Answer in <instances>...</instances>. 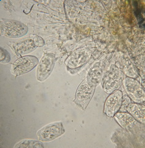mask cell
Returning a JSON list of instances; mask_svg holds the SVG:
<instances>
[{"mask_svg":"<svg viewBox=\"0 0 145 148\" xmlns=\"http://www.w3.org/2000/svg\"><path fill=\"white\" fill-rule=\"evenodd\" d=\"M97 80L87 75L79 85L76 92L74 103L78 108L85 110L94 94Z\"/></svg>","mask_w":145,"mask_h":148,"instance_id":"1","label":"cell"},{"mask_svg":"<svg viewBox=\"0 0 145 148\" xmlns=\"http://www.w3.org/2000/svg\"><path fill=\"white\" fill-rule=\"evenodd\" d=\"M45 44L43 38L36 35L27 37L15 42H10L8 46L17 56L28 54L35 51L37 48L43 46Z\"/></svg>","mask_w":145,"mask_h":148,"instance_id":"2","label":"cell"},{"mask_svg":"<svg viewBox=\"0 0 145 148\" xmlns=\"http://www.w3.org/2000/svg\"><path fill=\"white\" fill-rule=\"evenodd\" d=\"M29 28L21 22L12 19L1 20V34L11 38H18L25 35Z\"/></svg>","mask_w":145,"mask_h":148,"instance_id":"3","label":"cell"},{"mask_svg":"<svg viewBox=\"0 0 145 148\" xmlns=\"http://www.w3.org/2000/svg\"><path fill=\"white\" fill-rule=\"evenodd\" d=\"M123 84L129 98L135 103L143 104L145 93L142 85L135 78L126 77L123 80Z\"/></svg>","mask_w":145,"mask_h":148,"instance_id":"4","label":"cell"},{"mask_svg":"<svg viewBox=\"0 0 145 148\" xmlns=\"http://www.w3.org/2000/svg\"><path fill=\"white\" fill-rule=\"evenodd\" d=\"M65 129L61 122L51 123L43 127L37 132V136L42 142H49L63 135Z\"/></svg>","mask_w":145,"mask_h":148,"instance_id":"5","label":"cell"},{"mask_svg":"<svg viewBox=\"0 0 145 148\" xmlns=\"http://www.w3.org/2000/svg\"><path fill=\"white\" fill-rule=\"evenodd\" d=\"M38 64V59L33 56H23L14 62L11 69L12 75L16 77L22 75L32 71Z\"/></svg>","mask_w":145,"mask_h":148,"instance_id":"6","label":"cell"},{"mask_svg":"<svg viewBox=\"0 0 145 148\" xmlns=\"http://www.w3.org/2000/svg\"><path fill=\"white\" fill-rule=\"evenodd\" d=\"M57 61L52 53H46L38 63L36 70V78L39 82H43L48 78L52 72Z\"/></svg>","mask_w":145,"mask_h":148,"instance_id":"7","label":"cell"},{"mask_svg":"<svg viewBox=\"0 0 145 148\" xmlns=\"http://www.w3.org/2000/svg\"><path fill=\"white\" fill-rule=\"evenodd\" d=\"M124 80V73L118 67L113 69L103 80V88L108 94H111L115 91L118 90Z\"/></svg>","mask_w":145,"mask_h":148,"instance_id":"8","label":"cell"},{"mask_svg":"<svg viewBox=\"0 0 145 148\" xmlns=\"http://www.w3.org/2000/svg\"><path fill=\"white\" fill-rule=\"evenodd\" d=\"M123 92L116 90L108 97L104 105V113L109 117H113L119 110L123 102Z\"/></svg>","mask_w":145,"mask_h":148,"instance_id":"9","label":"cell"},{"mask_svg":"<svg viewBox=\"0 0 145 148\" xmlns=\"http://www.w3.org/2000/svg\"><path fill=\"white\" fill-rule=\"evenodd\" d=\"M91 51L88 49H81L76 51L66 61L67 67L73 69L81 67L88 61L91 56Z\"/></svg>","mask_w":145,"mask_h":148,"instance_id":"10","label":"cell"},{"mask_svg":"<svg viewBox=\"0 0 145 148\" xmlns=\"http://www.w3.org/2000/svg\"><path fill=\"white\" fill-rule=\"evenodd\" d=\"M126 110L140 123L144 124L145 114L144 105L142 104L131 103L128 105Z\"/></svg>","mask_w":145,"mask_h":148,"instance_id":"11","label":"cell"},{"mask_svg":"<svg viewBox=\"0 0 145 148\" xmlns=\"http://www.w3.org/2000/svg\"><path fill=\"white\" fill-rule=\"evenodd\" d=\"M114 117L116 121L120 127L125 130H129L136 123L135 120L132 115L127 112H117Z\"/></svg>","mask_w":145,"mask_h":148,"instance_id":"12","label":"cell"},{"mask_svg":"<svg viewBox=\"0 0 145 148\" xmlns=\"http://www.w3.org/2000/svg\"><path fill=\"white\" fill-rule=\"evenodd\" d=\"M15 148H33V147H44L43 144L42 143L35 140H23L17 143L14 146Z\"/></svg>","mask_w":145,"mask_h":148,"instance_id":"13","label":"cell"},{"mask_svg":"<svg viewBox=\"0 0 145 148\" xmlns=\"http://www.w3.org/2000/svg\"><path fill=\"white\" fill-rule=\"evenodd\" d=\"M11 61V56L7 51L1 48V58L0 61L2 64H7Z\"/></svg>","mask_w":145,"mask_h":148,"instance_id":"14","label":"cell"},{"mask_svg":"<svg viewBox=\"0 0 145 148\" xmlns=\"http://www.w3.org/2000/svg\"><path fill=\"white\" fill-rule=\"evenodd\" d=\"M132 103V100L127 96H125L124 99L123 98V102H122V105H121V107L120 108V111L122 112H127L126 109L129 104Z\"/></svg>","mask_w":145,"mask_h":148,"instance_id":"15","label":"cell"}]
</instances>
